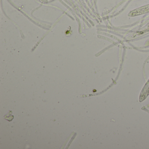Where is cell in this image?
Segmentation results:
<instances>
[{
    "label": "cell",
    "instance_id": "obj_1",
    "mask_svg": "<svg viewBox=\"0 0 149 149\" xmlns=\"http://www.w3.org/2000/svg\"><path fill=\"white\" fill-rule=\"evenodd\" d=\"M148 12H149V5L132 11L130 13V15L131 16H134L138 15L143 14Z\"/></svg>",
    "mask_w": 149,
    "mask_h": 149
}]
</instances>
